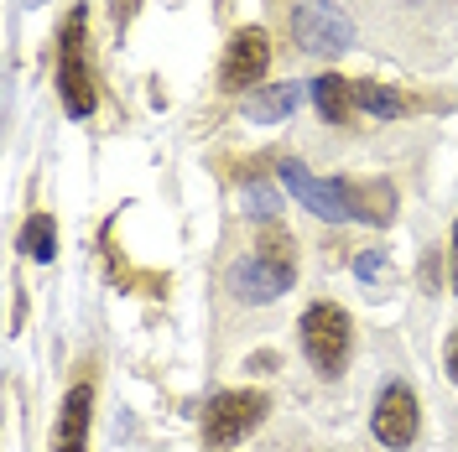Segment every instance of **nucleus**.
Listing matches in <instances>:
<instances>
[{"label":"nucleus","mask_w":458,"mask_h":452,"mask_svg":"<svg viewBox=\"0 0 458 452\" xmlns=\"http://www.w3.org/2000/svg\"><path fill=\"white\" fill-rule=\"evenodd\" d=\"M57 94H63V110L73 120H89L99 105V88H94V63H89V11L73 5L57 27Z\"/></svg>","instance_id":"nucleus-1"},{"label":"nucleus","mask_w":458,"mask_h":452,"mask_svg":"<svg viewBox=\"0 0 458 452\" xmlns=\"http://www.w3.org/2000/svg\"><path fill=\"white\" fill-rule=\"evenodd\" d=\"M297 333H302V354H308V364H313L323 380L344 374L349 348H354V328H349V312H344L339 302H313V307L302 312Z\"/></svg>","instance_id":"nucleus-2"},{"label":"nucleus","mask_w":458,"mask_h":452,"mask_svg":"<svg viewBox=\"0 0 458 452\" xmlns=\"http://www.w3.org/2000/svg\"><path fill=\"white\" fill-rule=\"evenodd\" d=\"M266 411H271V396H260V390H225V396H214L203 406V442L208 448H234V442H245L266 422Z\"/></svg>","instance_id":"nucleus-3"},{"label":"nucleus","mask_w":458,"mask_h":452,"mask_svg":"<svg viewBox=\"0 0 458 452\" xmlns=\"http://www.w3.org/2000/svg\"><path fill=\"white\" fill-rule=\"evenodd\" d=\"M292 37L297 47L313 57H339L354 47V21L344 16L334 0H302L297 16H292Z\"/></svg>","instance_id":"nucleus-4"},{"label":"nucleus","mask_w":458,"mask_h":452,"mask_svg":"<svg viewBox=\"0 0 458 452\" xmlns=\"http://www.w3.org/2000/svg\"><path fill=\"white\" fill-rule=\"evenodd\" d=\"M276 177H282V188L292 193V198L302 203L313 219H323V224H344L349 219V198H344V182H323V177H313V172L302 167L297 156H286V162H276Z\"/></svg>","instance_id":"nucleus-5"},{"label":"nucleus","mask_w":458,"mask_h":452,"mask_svg":"<svg viewBox=\"0 0 458 452\" xmlns=\"http://www.w3.org/2000/svg\"><path fill=\"white\" fill-rule=\"evenodd\" d=\"M266 68H271V37L260 27L234 31L225 47V63H219V88L225 94H245V88H256L266 79Z\"/></svg>","instance_id":"nucleus-6"},{"label":"nucleus","mask_w":458,"mask_h":452,"mask_svg":"<svg viewBox=\"0 0 458 452\" xmlns=\"http://www.w3.org/2000/svg\"><path fill=\"white\" fill-rule=\"evenodd\" d=\"M370 426H375V437H380L386 448H411V442H417V431H422V411H417L411 385L391 380V385L380 390V400H375Z\"/></svg>","instance_id":"nucleus-7"},{"label":"nucleus","mask_w":458,"mask_h":452,"mask_svg":"<svg viewBox=\"0 0 458 452\" xmlns=\"http://www.w3.org/2000/svg\"><path fill=\"white\" fill-rule=\"evenodd\" d=\"M292 265H276V260H260V255H245L229 265V291L240 302H276L282 291H292Z\"/></svg>","instance_id":"nucleus-8"},{"label":"nucleus","mask_w":458,"mask_h":452,"mask_svg":"<svg viewBox=\"0 0 458 452\" xmlns=\"http://www.w3.org/2000/svg\"><path fill=\"white\" fill-rule=\"evenodd\" d=\"M89 422H94V380L68 385L63 411L53 426V452H89Z\"/></svg>","instance_id":"nucleus-9"},{"label":"nucleus","mask_w":458,"mask_h":452,"mask_svg":"<svg viewBox=\"0 0 458 452\" xmlns=\"http://www.w3.org/2000/svg\"><path fill=\"white\" fill-rule=\"evenodd\" d=\"M344 198H349V219H365V224H375V229L396 219V188H391L386 177H375V182L344 177Z\"/></svg>","instance_id":"nucleus-10"},{"label":"nucleus","mask_w":458,"mask_h":452,"mask_svg":"<svg viewBox=\"0 0 458 452\" xmlns=\"http://www.w3.org/2000/svg\"><path fill=\"white\" fill-rule=\"evenodd\" d=\"M349 88H354V110H365L370 120H401V114L411 110V99L401 88H386V84H375V79H349Z\"/></svg>","instance_id":"nucleus-11"},{"label":"nucleus","mask_w":458,"mask_h":452,"mask_svg":"<svg viewBox=\"0 0 458 452\" xmlns=\"http://www.w3.org/2000/svg\"><path fill=\"white\" fill-rule=\"evenodd\" d=\"M313 105H318V114H323L328 125H344L349 110H354V88H349V79H339V73H318L313 79Z\"/></svg>","instance_id":"nucleus-12"},{"label":"nucleus","mask_w":458,"mask_h":452,"mask_svg":"<svg viewBox=\"0 0 458 452\" xmlns=\"http://www.w3.org/2000/svg\"><path fill=\"white\" fill-rule=\"evenodd\" d=\"M21 255H27V260H53V255H57L53 213H31L27 224H21Z\"/></svg>","instance_id":"nucleus-13"},{"label":"nucleus","mask_w":458,"mask_h":452,"mask_svg":"<svg viewBox=\"0 0 458 452\" xmlns=\"http://www.w3.org/2000/svg\"><path fill=\"white\" fill-rule=\"evenodd\" d=\"M292 110H297V88H292V84H271L266 94H256V99H250V120H260V125L286 120Z\"/></svg>","instance_id":"nucleus-14"},{"label":"nucleus","mask_w":458,"mask_h":452,"mask_svg":"<svg viewBox=\"0 0 458 452\" xmlns=\"http://www.w3.org/2000/svg\"><path fill=\"white\" fill-rule=\"evenodd\" d=\"M256 255H260V260H276V265H292V271H297V239H292L282 224H260Z\"/></svg>","instance_id":"nucleus-15"},{"label":"nucleus","mask_w":458,"mask_h":452,"mask_svg":"<svg viewBox=\"0 0 458 452\" xmlns=\"http://www.w3.org/2000/svg\"><path fill=\"white\" fill-rule=\"evenodd\" d=\"M245 208L256 213L260 224H276V213H282V198H276L266 182H250V188H245Z\"/></svg>","instance_id":"nucleus-16"},{"label":"nucleus","mask_w":458,"mask_h":452,"mask_svg":"<svg viewBox=\"0 0 458 452\" xmlns=\"http://www.w3.org/2000/svg\"><path fill=\"white\" fill-rule=\"evenodd\" d=\"M354 276L370 286V281H386V250H365L354 260Z\"/></svg>","instance_id":"nucleus-17"},{"label":"nucleus","mask_w":458,"mask_h":452,"mask_svg":"<svg viewBox=\"0 0 458 452\" xmlns=\"http://www.w3.org/2000/svg\"><path fill=\"white\" fill-rule=\"evenodd\" d=\"M448 271H454V297H458V219H454V245H448Z\"/></svg>","instance_id":"nucleus-18"},{"label":"nucleus","mask_w":458,"mask_h":452,"mask_svg":"<svg viewBox=\"0 0 458 452\" xmlns=\"http://www.w3.org/2000/svg\"><path fill=\"white\" fill-rule=\"evenodd\" d=\"M250 369H256V374H271V369H276V359H271V354H256V359H250Z\"/></svg>","instance_id":"nucleus-19"},{"label":"nucleus","mask_w":458,"mask_h":452,"mask_svg":"<svg viewBox=\"0 0 458 452\" xmlns=\"http://www.w3.org/2000/svg\"><path fill=\"white\" fill-rule=\"evenodd\" d=\"M448 374H454V380H458V333H454V339H448Z\"/></svg>","instance_id":"nucleus-20"}]
</instances>
